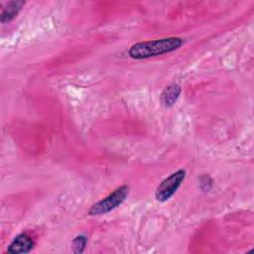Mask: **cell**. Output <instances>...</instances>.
Returning a JSON list of instances; mask_svg holds the SVG:
<instances>
[{
  "mask_svg": "<svg viewBox=\"0 0 254 254\" xmlns=\"http://www.w3.org/2000/svg\"><path fill=\"white\" fill-rule=\"evenodd\" d=\"M184 44L183 39L178 37L164 38L154 41H146L133 45L128 54L131 58L136 60L147 59L155 56H160L164 54L171 53L179 49Z\"/></svg>",
  "mask_w": 254,
  "mask_h": 254,
  "instance_id": "6da1fadb",
  "label": "cell"
},
{
  "mask_svg": "<svg viewBox=\"0 0 254 254\" xmlns=\"http://www.w3.org/2000/svg\"><path fill=\"white\" fill-rule=\"evenodd\" d=\"M87 239L84 236H77L73 241H72V248L73 252L75 253H81L84 250V247L86 245Z\"/></svg>",
  "mask_w": 254,
  "mask_h": 254,
  "instance_id": "52a82bcc",
  "label": "cell"
},
{
  "mask_svg": "<svg viewBox=\"0 0 254 254\" xmlns=\"http://www.w3.org/2000/svg\"><path fill=\"white\" fill-rule=\"evenodd\" d=\"M186 178V171L185 170H178L177 172L173 173L166 179H164L161 184L157 187L155 191V197L157 200L164 202L172 197L175 192L178 190L180 186L182 185L183 181Z\"/></svg>",
  "mask_w": 254,
  "mask_h": 254,
  "instance_id": "3957f363",
  "label": "cell"
},
{
  "mask_svg": "<svg viewBox=\"0 0 254 254\" xmlns=\"http://www.w3.org/2000/svg\"><path fill=\"white\" fill-rule=\"evenodd\" d=\"M34 247L33 239L26 233L17 235L8 247L9 253H28Z\"/></svg>",
  "mask_w": 254,
  "mask_h": 254,
  "instance_id": "277c9868",
  "label": "cell"
},
{
  "mask_svg": "<svg viewBox=\"0 0 254 254\" xmlns=\"http://www.w3.org/2000/svg\"><path fill=\"white\" fill-rule=\"evenodd\" d=\"M182 89L178 84L168 85L161 93V102L166 107L173 106L178 100Z\"/></svg>",
  "mask_w": 254,
  "mask_h": 254,
  "instance_id": "5b68a950",
  "label": "cell"
},
{
  "mask_svg": "<svg viewBox=\"0 0 254 254\" xmlns=\"http://www.w3.org/2000/svg\"><path fill=\"white\" fill-rule=\"evenodd\" d=\"M129 192V187L124 185L117 188L110 194L102 198L101 200L95 202L91 205L88 210L89 215H100L105 214L112 209L119 206L126 199Z\"/></svg>",
  "mask_w": 254,
  "mask_h": 254,
  "instance_id": "7a4b0ae2",
  "label": "cell"
},
{
  "mask_svg": "<svg viewBox=\"0 0 254 254\" xmlns=\"http://www.w3.org/2000/svg\"><path fill=\"white\" fill-rule=\"evenodd\" d=\"M25 5L24 1H11L8 3V5L2 10L1 13V23L5 24L7 22H10L13 20L19 13V11L22 9V7Z\"/></svg>",
  "mask_w": 254,
  "mask_h": 254,
  "instance_id": "8992f818",
  "label": "cell"
}]
</instances>
